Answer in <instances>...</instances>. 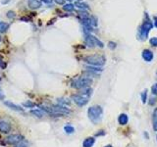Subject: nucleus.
<instances>
[{"mask_svg": "<svg viewBox=\"0 0 157 147\" xmlns=\"http://www.w3.org/2000/svg\"><path fill=\"white\" fill-rule=\"evenodd\" d=\"M102 115H103V110L100 106L94 105L89 107L88 110V119L91 120V123H93L94 125L99 124L102 120Z\"/></svg>", "mask_w": 157, "mask_h": 147, "instance_id": "1", "label": "nucleus"}, {"mask_svg": "<svg viewBox=\"0 0 157 147\" xmlns=\"http://www.w3.org/2000/svg\"><path fill=\"white\" fill-rule=\"evenodd\" d=\"M83 61L88 63L89 66H95V67H102L105 64L106 59L104 56L99 54H93L88 55L83 58Z\"/></svg>", "mask_w": 157, "mask_h": 147, "instance_id": "2", "label": "nucleus"}, {"mask_svg": "<svg viewBox=\"0 0 157 147\" xmlns=\"http://www.w3.org/2000/svg\"><path fill=\"white\" fill-rule=\"evenodd\" d=\"M91 83H92L91 78H89L88 77H83V78H76V80L73 81L71 86L76 89H83L86 88V87H89Z\"/></svg>", "mask_w": 157, "mask_h": 147, "instance_id": "3", "label": "nucleus"}, {"mask_svg": "<svg viewBox=\"0 0 157 147\" xmlns=\"http://www.w3.org/2000/svg\"><path fill=\"white\" fill-rule=\"evenodd\" d=\"M86 43L88 44V46H89V47H94V46H98L100 48L104 47L103 42L95 37L94 35H91V33H86Z\"/></svg>", "mask_w": 157, "mask_h": 147, "instance_id": "4", "label": "nucleus"}, {"mask_svg": "<svg viewBox=\"0 0 157 147\" xmlns=\"http://www.w3.org/2000/svg\"><path fill=\"white\" fill-rule=\"evenodd\" d=\"M153 28V24L151 23L149 20L145 21L144 24L141 25V29H139V36H141V39H145L147 38L148 36V33L150 32V30Z\"/></svg>", "mask_w": 157, "mask_h": 147, "instance_id": "5", "label": "nucleus"}, {"mask_svg": "<svg viewBox=\"0 0 157 147\" xmlns=\"http://www.w3.org/2000/svg\"><path fill=\"white\" fill-rule=\"evenodd\" d=\"M88 99L89 98L86 97V96H83L81 94H74L72 95V100L74 101V102L77 104L78 106L80 107H83L86 105V104L88 103Z\"/></svg>", "mask_w": 157, "mask_h": 147, "instance_id": "6", "label": "nucleus"}, {"mask_svg": "<svg viewBox=\"0 0 157 147\" xmlns=\"http://www.w3.org/2000/svg\"><path fill=\"white\" fill-rule=\"evenodd\" d=\"M23 139H24V137L22 136L21 134H11L5 138V141H6L8 144H10V145H16L17 143Z\"/></svg>", "mask_w": 157, "mask_h": 147, "instance_id": "7", "label": "nucleus"}, {"mask_svg": "<svg viewBox=\"0 0 157 147\" xmlns=\"http://www.w3.org/2000/svg\"><path fill=\"white\" fill-rule=\"evenodd\" d=\"M142 58L145 62H151L154 58V54L153 52L149 49H144L142 51Z\"/></svg>", "mask_w": 157, "mask_h": 147, "instance_id": "8", "label": "nucleus"}, {"mask_svg": "<svg viewBox=\"0 0 157 147\" xmlns=\"http://www.w3.org/2000/svg\"><path fill=\"white\" fill-rule=\"evenodd\" d=\"M11 131V125L5 121H0V132L2 134H8Z\"/></svg>", "mask_w": 157, "mask_h": 147, "instance_id": "9", "label": "nucleus"}, {"mask_svg": "<svg viewBox=\"0 0 157 147\" xmlns=\"http://www.w3.org/2000/svg\"><path fill=\"white\" fill-rule=\"evenodd\" d=\"M4 104L6 105L8 108L14 110V111H18V112H23L24 109L22 108V107H20L19 105H16V104H14L13 102H10V101H5Z\"/></svg>", "mask_w": 157, "mask_h": 147, "instance_id": "10", "label": "nucleus"}, {"mask_svg": "<svg viewBox=\"0 0 157 147\" xmlns=\"http://www.w3.org/2000/svg\"><path fill=\"white\" fill-rule=\"evenodd\" d=\"M28 5H29V7L30 9H38L39 7L41 6V1H39V0H29L28 1Z\"/></svg>", "mask_w": 157, "mask_h": 147, "instance_id": "11", "label": "nucleus"}, {"mask_svg": "<svg viewBox=\"0 0 157 147\" xmlns=\"http://www.w3.org/2000/svg\"><path fill=\"white\" fill-rule=\"evenodd\" d=\"M118 122H119V124L121 126H125L128 124L129 122V117L127 114H125V113H123L119 116V118H118Z\"/></svg>", "mask_w": 157, "mask_h": 147, "instance_id": "12", "label": "nucleus"}, {"mask_svg": "<svg viewBox=\"0 0 157 147\" xmlns=\"http://www.w3.org/2000/svg\"><path fill=\"white\" fill-rule=\"evenodd\" d=\"M95 143L94 137H86L83 142V147H92Z\"/></svg>", "mask_w": 157, "mask_h": 147, "instance_id": "13", "label": "nucleus"}, {"mask_svg": "<svg viewBox=\"0 0 157 147\" xmlns=\"http://www.w3.org/2000/svg\"><path fill=\"white\" fill-rule=\"evenodd\" d=\"M30 113H32L33 116H36V117H38V118H42L44 117V115L46 114L45 111H43L42 109H33L30 111Z\"/></svg>", "mask_w": 157, "mask_h": 147, "instance_id": "14", "label": "nucleus"}, {"mask_svg": "<svg viewBox=\"0 0 157 147\" xmlns=\"http://www.w3.org/2000/svg\"><path fill=\"white\" fill-rule=\"evenodd\" d=\"M91 93H92V89L89 88V87H86V88L81 89V93H78V94H81V95L86 96V97L89 98V96L91 95Z\"/></svg>", "mask_w": 157, "mask_h": 147, "instance_id": "15", "label": "nucleus"}, {"mask_svg": "<svg viewBox=\"0 0 157 147\" xmlns=\"http://www.w3.org/2000/svg\"><path fill=\"white\" fill-rule=\"evenodd\" d=\"M74 6L78 7V9H81V10H86L89 8V6L86 3H83V2H80V1L76 2V3L74 4Z\"/></svg>", "mask_w": 157, "mask_h": 147, "instance_id": "16", "label": "nucleus"}, {"mask_svg": "<svg viewBox=\"0 0 157 147\" xmlns=\"http://www.w3.org/2000/svg\"><path fill=\"white\" fill-rule=\"evenodd\" d=\"M88 72L92 73H98V72H102V68L101 67H95V66H88L86 68Z\"/></svg>", "mask_w": 157, "mask_h": 147, "instance_id": "17", "label": "nucleus"}, {"mask_svg": "<svg viewBox=\"0 0 157 147\" xmlns=\"http://www.w3.org/2000/svg\"><path fill=\"white\" fill-rule=\"evenodd\" d=\"M10 25L8 23H4V22H1L0 23V33H6L7 30L9 29Z\"/></svg>", "mask_w": 157, "mask_h": 147, "instance_id": "18", "label": "nucleus"}, {"mask_svg": "<svg viewBox=\"0 0 157 147\" xmlns=\"http://www.w3.org/2000/svg\"><path fill=\"white\" fill-rule=\"evenodd\" d=\"M74 4H72V3H68V4H64V6H63V9L65 10V11H68V12H72L73 10H74Z\"/></svg>", "mask_w": 157, "mask_h": 147, "instance_id": "19", "label": "nucleus"}, {"mask_svg": "<svg viewBox=\"0 0 157 147\" xmlns=\"http://www.w3.org/2000/svg\"><path fill=\"white\" fill-rule=\"evenodd\" d=\"M57 101H58L59 105H63V106L70 105V103H71L68 99H64V98H59V99H57Z\"/></svg>", "mask_w": 157, "mask_h": 147, "instance_id": "20", "label": "nucleus"}, {"mask_svg": "<svg viewBox=\"0 0 157 147\" xmlns=\"http://www.w3.org/2000/svg\"><path fill=\"white\" fill-rule=\"evenodd\" d=\"M64 131H65L67 134H73V132L75 131V128L72 126H70V125H67V126L64 127Z\"/></svg>", "mask_w": 157, "mask_h": 147, "instance_id": "21", "label": "nucleus"}, {"mask_svg": "<svg viewBox=\"0 0 157 147\" xmlns=\"http://www.w3.org/2000/svg\"><path fill=\"white\" fill-rule=\"evenodd\" d=\"M23 106L26 107V108H33V107H35V103L32 102V101L28 100V101H26V102L23 103Z\"/></svg>", "mask_w": 157, "mask_h": 147, "instance_id": "22", "label": "nucleus"}, {"mask_svg": "<svg viewBox=\"0 0 157 147\" xmlns=\"http://www.w3.org/2000/svg\"><path fill=\"white\" fill-rule=\"evenodd\" d=\"M146 99H147V89L144 90L141 92V100H142V103L145 104L146 103Z\"/></svg>", "mask_w": 157, "mask_h": 147, "instance_id": "23", "label": "nucleus"}, {"mask_svg": "<svg viewBox=\"0 0 157 147\" xmlns=\"http://www.w3.org/2000/svg\"><path fill=\"white\" fill-rule=\"evenodd\" d=\"M28 145H29V143L27 142L26 140H21L20 142H18L15 145V147H28Z\"/></svg>", "mask_w": 157, "mask_h": 147, "instance_id": "24", "label": "nucleus"}, {"mask_svg": "<svg viewBox=\"0 0 157 147\" xmlns=\"http://www.w3.org/2000/svg\"><path fill=\"white\" fill-rule=\"evenodd\" d=\"M89 23H91V27H96L97 26V20L93 16L89 17Z\"/></svg>", "mask_w": 157, "mask_h": 147, "instance_id": "25", "label": "nucleus"}, {"mask_svg": "<svg viewBox=\"0 0 157 147\" xmlns=\"http://www.w3.org/2000/svg\"><path fill=\"white\" fill-rule=\"evenodd\" d=\"M7 17L9 19H14L16 17V14H15L14 11H8V12H7Z\"/></svg>", "mask_w": 157, "mask_h": 147, "instance_id": "26", "label": "nucleus"}, {"mask_svg": "<svg viewBox=\"0 0 157 147\" xmlns=\"http://www.w3.org/2000/svg\"><path fill=\"white\" fill-rule=\"evenodd\" d=\"M149 43L152 46H157V37H152L149 39Z\"/></svg>", "mask_w": 157, "mask_h": 147, "instance_id": "27", "label": "nucleus"}, {"mask_svg": "<svg viewBox=\"0 0 157 147\" xmlns=\"http://www.w3.org/2000/svg\"><path fill=\"white\" fill-rule=\"evenodd\" d=\"M151 91H152V94L157 96V83L153 84L152 87H151Z\"/></svg>", "mask_w": 157, "mask_h": 147, "instance_id": "28", "label": "nucleus"}, {"mask_svg": "<svg viewBox=\"0 0 157 147\" xmlns=\"http://www.w3.org/2000/svg\"><path fill=\"white\" fill-rule=\"evenodd\" d=\"M54 1L59 5H64V4H65V0H54Z\"/></svg>", "mask_w": 157, "mask_h": 147, "instance_id": "29", "label": "nucleus"}, {"mask_svg": "<svg viewBox=\"0 0 157 147\" xmlns=\"http://www.w3.org/2000/svg\"><path fill=\"white\" fill-rule=\"evenodd\" d=\"M156 103V98L155 97H151L150 98V101H149V104L150 105H153V104Z\"/></svg>", "mask_w": 157, "mask_h": 147, "instance_id": "30", "label": "nucleus"}, {"mask_svg": "<svg viewBox=\"0 0 157 147\" xmlns=\"http://www.w3.org/2000/svg\"><path fill=\"white\" fill-rule=\"evenodd\" d=\"M109 47L111 48V49H114L115 47H116V44L114 43V42H112V41H110L109 42Z\"/></svg>", "mask_w": 157, "mask_h": 147, "instance_id": "31", "label": "nucleus"}, {"mask_svg": "<svg viewBox=\"0 0 157 147\" xmlns=\"http://www.w3.org/2000/svg\"><path fill=\"white\" fill-rule=\"evenodd\" d=\"M104 134H105V131H99V132H97V134H95V135H96V136H100V135H104Z\"/></svg>", "mask_w": 157, "mask_h": 147, "instance_id": "32", "label": "nucleus"}, {"mask_svg": "<svg viewBox=\"0 0 157 147\" xmlns=\"http://www.w3.org/2000/svg\"><path fill=\"white\" fill-rule=\"evenodd\" d=\"M153 118H154V120L157 121V108L154 110V112H153Z\"/></svg>", "mask_w": 157, "mask_h": 147, "instance_id": "33", "label": "nucleus"}, {"mask_svg": "<svg viewBox=\"0 0 157 147\" xmlns=\"http://www.w3.org/2000/svg\"><path fill=\"white\" fill-rule=\"evenodd\" d=\"M153 129L155 131H157V121H154V123H153Z\"/></svg>", "mask_w": 157, "mask_h": 147, "instance_id": "34", "label": "nucleus"}, {"mask_svg": "<svg viewBox=\"0 0 157 147\" xmlns=\"http://www.w3.org/2000/svg\"><path fill=\"white\" fill-rule=\"evenodd\" d=\"M42 2H44V3L46 4H51L52 3V0H41Z\"/></svg>", "mask_w": 157, "mask_h": 147, "instance_id": "35", "label": "nucleus"}, {"mask_svg": "<svg viewBox=\"0 0 157 147\" xmlns=\"http://www.w3.org/2000/svg\"><path fill=\"white\" fill-rule=\"evenodd\" d=\"M153 26L155 28H157V17H154V25Z\"/></svg>", "mask_w": 157, "mask_h": 147, "instance_id": "36", "label": "nucleus"}, {"mask_svg": "<svg viewBox=\"0 0 157 147\" xmlns=\"http://www.w3.org/2000/svg\"><path fill=\"white\" fill-rule=\"evenodd\" d=\"M0 99H4V94L2 93L1 89H0Z\"/></svg>", "mask_w": 157, "mask_h": 147, "instance_id": "37", "label": "nucleus"}, {"mask_svg": "<svg viewBox=\"0 0 157 147\" xmlns=\"http://www.w3.org/2000/svg\"><path fill=\"white\" fill-rule=\"evenodd\" d=\"M9 1H10V0H2L1 3H2V4H6V3H8Z\"/></svg>", "mask_w": 157, "mask_h": 147, "instance_id": "38", "label": "nucleus"}, {"mask_svg": "<svg viewBox=\"0 0 157 147\" xmlns=\"http://www.w3.org/2000/svg\"><path fill=\"white\" fill-rule=\"evenodd\" d=\"M0 67H4V65H3V62H2V60L0 59Z\"/></svg>", "mask_w": 157, "mask_h": 147, "instance_id": "39", "label": "nucleus"}, {"mask_svg": "<svg viewBox=\"0 0 157 147\" xmlns=\"http://www.w3.org/2000/svg\"><path fill=\"white\" fill-rule=\"evenodd\" d=\"M105 147H113V146H112V145H110V144H108V145H106Z\"/></svg>", "mask_w": 157, "mask_h": 147, "instance_id": "40", "label": "nucleus"}, {"mask_svg": "<svg viewBox=\"0 0 157 147\" xmlns=\"http://www.w3.org/2000/svg\"><path fill=\"white\" fill-rule=\"evenodd\" d=\"M68 1H69V2H72V1H73V0H68Z\"/></svg>", "mask_w": 157, "mask_h": 147, "instance_id": "41", "label": "nucleus"}, {"mask_svg": "<svg viewBox=\"0 0 157 147\" xmlns=\"http://www.w3.org/2000/svg\"><path fill=\"white\" fill-rule=\"evenodd\" d=\"M0 81H1V77H0Z\"/></svg>", "mask_w": 157, "mask_h": 147, "instance_id": "42", "label": "nucleus"}, {"mask_svg": "<svg viewBox=\"0 0 157 147\" xmlns=\"http://www.w3.org/2000/svg\"><path fill=\"white\" fill-rule=\"evenodd\" d=\"M156 75H157V72H156Z\"/></svg>", "mask_w": 157, "mask_h": 147, "instance_id": "43", "label": "nucleus"}, {"mask_svg": "<svg viewBox=\"0 0 157 147\" xmlns=\"http://www.w3.org/2000/svg\"><path fill=\"white\" fill-rule=\"evenodd\" d=\"M78 1H80V0H78Z\"/></svg>", "mask_w": 157, "mask_h": 147, "instance_id": "44", "label": "nucleus"}]
</instances>
